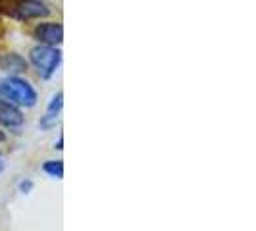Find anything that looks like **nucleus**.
<instances>
[{
  "label": "nucleus",
  "instance_id": "1a4fd4ad",
  "mask_svg": "<svg viewBox=\"0 0 256 231\" xmlns=\"http://www.w3.org/2000/svg\"><path fill=\"white\" fill-rule=\"evenodd\" d=\"M18 189H20V192H24V194H29V192L33 191V181L22 180L20 181V185H18Z\"/></svg>",
  "mask_w": 256,
  "mask_h": 231
},
{
  "label": "nucleus",
  "instance_id": "9b49d317",
  "mask_svg": "<svg viewBox=\"0 0 256 231\" xmlns=\"http://www.w3.org/2000/svg\"><path fill=\"white\" fill-rule=\"evenodd\" d=\"M6 141V133L4 131H0V142H4Z\"/></svg>",
  "mask_w": 256,
  "mask_h": 231
},
{
  "label": "nucleus",
  "instance_id": "9d476101",
  "mask_svg": "<svg viewBox=\"0 0 256 231\" xmlns=\"http://www.w3.org/2000/svg\"><path fill=\"white\" fill-rule=\"evenodd\" d=\"M62 144H64V139H62V137H60V139H58V142H56V144H54V148H58V150H62V148H64V146H62Z\"/></svg>",
  "mask_w": 256,
  "mask_h": 231
},
{
  "label": "nucleus",
  "instance_id": "f03ea898",
  "mask_svg": "<svg viewBox=\"0 0 256 231\" xmlns=\"http://www.w3.org/2000/svg\"><path fill=\"white\" fill-rule=\"evenodd\" d=\"M29 60H31L33 68L37 70V76L46 81L58 72V68L62 64V52L58 50L56 46L38 44L35 48H31Z\"/></svg>",
  "mask_w": 256,
  "mask_h": 231
},
{
  "label": "nucleus",
  "instance_id": "20e7f679",
  "mask_svg": "<svg viewBox=\"0 0 256 231\" xmlns=\"http://www.w3.org/2000/svg\"><path fill=\"white\" fill-rule=\"evenodd\" d=\"M33 37L37 38L40 44L58 46V44L64 40V27H62V24H54V22L38 24V26L33 29Z\"/></svg>",
  "mask_w": 256,
  "mask_h": 231
},
{
  "label": "nucleus",
  "instance_id": "423d86ee",
  "mask_svg": "<svg viewBox=\"0 0 256 231\" xmlns=\"http://www.w3.org/2000/svg\"><path fill=\"white\" fill-rule=\"evenodd\" d=\"M62 108H64V94L62 92H56L50 98V102L44 110V116L40 118L38 122V128L40 129H52L58 122H60V114H62Z\"/></svg>",
  "mask_w": 256,
  "mask_h": 231
},
{
  "label": "nucleus",
  "instance_id": "f8f14e48",
  "mask_svg": "<svg viewBox=\"0 0 256 231\" xmlns=\"http://www.w3.org/2000/svg\"><path fill=\"white\" fill-rule=\"evenodd\" d=\"M2 168H4V162H2V158H0V170H2Z\"/></svg>",
  "mask_w": 256,
  "mask_h": 231
},
{
  "label": "nucleus",
  "instance_id": "f257e3e1",
  "mask_svg": "<svg viewBox=\"0 0 256 231\" xmlns=\"http://www.w3.org/2000/svg\"><path fill=\"white\" fill-rule=\"evenodd\" d=\"M0 98L16 106H26V108H33L38 100L35 87L18 76L0 79Z\"/></svg>",
  "mask_w": 256,
  "mask_h": 231
},
{
  "label": "nucleus",
  "instance_id": "7ed1b4c3",
  "mask_svg": "<svg viewBox=\"0 0 256 231\" xmlns=\"http://www.w3.org/2000/svg\"><path fill=\"white\" fill-rule=\"evenodd\" d=\"M50 14V8L40 0H18L12 16L18 20H37Z\"/></svg>",
  "mask_w": 256,
  "mask_h": 231
},
{
  "label": "nucleus",
  "instance_id": "6e6552de",
  "mask_svg": "<svg viewBox=\"0 0 256 231\" xmlns=\"http://www.w3.org/2000/svg\"><path fill=\"white\" fill-rule=\"evenodd\" d=\"M42 172L54 180H62L64 178V160H46L42 164Z\"/></svg>",
  "mask_w": 256,
  "mask_h": 231
},
{
  "label": "nucleus",
  "instance_id": "39448f33",
  "mask_svg": "<svg viewBox=\"0 0 256 231\" xmlns=\"http://www.w3.org/2000/svg\"><path fill=\"white\" fill-rule=\"evenodd\" d=\"M24 124H26V116L22 108L0 98V126L8 129H20Z\"/></svg>",
  "mask_w": 256,
  "mask_h": 231
},
{
  "label": "nucleus",
  "instance_id": "0eeeda50",
  "mask_svg": "<svg viewBox=\"0 0 256 231\" xmlns=\"http://www.w3.org/2000/svg\"><path fill=\"white\" fill-rule=\"evenodd\" d=\"M0 70L10 72V74H24L27 70V62L18 52H8V54L0 56Z\"/></svg>",
  "mask_w": 256,
  "mask_h": 231
}]
</instances>
